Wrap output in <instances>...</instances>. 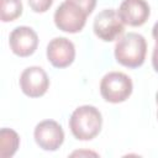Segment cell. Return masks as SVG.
Segmentation results:
<instances>
[{"label": "cell", "instance_id": "cell-8", "mask_svg": "<svg viewBox=\"0 0 158 158\" xmlns=\"http://www.w3.org/2000/svg\"><path fill=\"white\" fill-rule=\"evenodd\" d=\"M47 59L56 68L69 67L75 58L74 43L65 37H56L47 44Z\"/></svg>", "mask_w": 158, "mask_h": 158}, {"label": "cell", "instance_id": "cell-9", "mask_svg": "<svg viewBox=\"0 0 158 158\" xmlns=\"http://www.w3.org/2000/svg\"><path fill=\"white\" fill-rule=\"evenodd\" d=\"M11 51L19 57H28L35 53L38 46V36L36 31L28 26H19L14 28L9 37Z\"/></svg>", "mask_w": 158, "mask_h": 158}, {"label": "cell", "instance_id": "cell-5", "mask_svg": "<svg viewBox=\"0 0 158 158\" xmlns=\"http://www.w3.org/2000/svg\"><path fill=\"white\" fill-rule=\"evenodd\" d=\"M93 30L100 40L111 42L123 33L125 23L121 21L115 9H105L95 16Z\"/></svg>", "mask_w": 158, "mask_h": 158}, {"label": "cell", "instance_id": "cell-11", "mask_svg": "<svg viewBox=\"0 0 158 158\" xmlns=\"http://www.w3.org/2000/svg\"><path fill=\"white\" fill-rule=\"evenodd\" d=\"M20 146V136L12 128L4 127L0 131V157L10 158L12 157Z\"/></svg>", "mask_w": 158, "mask_h": 158}, {"label": "cell", "instance_id": "cell-7", "mask_svg": "<svg viewBox=\"0 0 158 158\" xmlns=\"http://www.w3.org/2000/svg\"><path fill=\"white\" fill-rule=\"evenodd\" d=\"M19 83L22 93L30 98H40L44 95L49 88V78L47 73L37 65L23 69Z\"/></svg>", "mask_w": 158, "mask_h": 158}, {"label": "cell", "instance_id": "cell-16", "mask_svg": "<svg viewBox=\"0 0 158 158\" xmlns=\"http://www.w3.org/2000/svg\"><path fill=\"white\" fill-rule=\"evenodd\" d=\"M152 36H153L156 43H158V21L154 23V26H153V28H152Z\"/></svg>", "mask_w": 158, "mask_h": 158}, {"label": "cell", "instance_id": "cell-14", "mask_svg": "<svg viewBox=\"0 0 158 158\" xmlns=\"http://www.w3.org/2000/svg\"><path fill=\"white\" fill-rule=\"evenodd\" d=\"M68 1L79 6L86 15H90L96 6V0H68Z\"/></svg>", "mask_w": 158, "mask_h": 158}, {"label": "cell", "instance_id": "cell-1", "mask_svg": "<svg viewBox=\"0 0 158 158\" xmlns=\"http://www.w3.org/2000/svg\"><path fill=\"white\" fill-rule=\"evenodd\" d=\"M102 126L101 112L93 105H81L77 107L69 118L72 135L79 141H90L95 138Z\"/></svg>", "mask_w": 158, "mask_h": 158}, {"label": "cell", "instance_id": "cell-2", "mask_svg": "<svg viewBox=\"0 0 158 158\" xmlns=\"http://www.w3.org/2000/svg\"><path fill=\"white\" fill-rule=\"evenodd\" d=\"M147 54L144 37L136 32L123 35L115 44V59L123 67L138 68L143 64Z\"/></svg>", "mask_w": 158, "mask_h": 158}, {"label": "cell", "instance_id": "cell-17", "mask_svg": "<svg viewBox=\"0 0 158 158\" xmlns=\"http://www.w3.org/2000/svg\"><path fill=\"white\" fill-rule=\"evenodd\" d=\"M156 102H157V106H158V91L156 94ZM157 117H158V110H157Z\"/></svg>", "mask_w": 158, "mask_h": 158}, {"label": "cell", "instance_id": "cell-6", "mask_svg": "<svg viewBox=\"0 0 158 158\" xmlns=\"http://www.w3.org/2000/svg\"><path fill=\"white\" fill-rule=\"evenodd\" d=\"M36 143L43 151H57L64 142V131L54 120H43L38 122L33 131Z\"/></svg>", "mask_w": 158, "mask_h": 158}, {"label": "cell", "instance_id": "cell-3", "mask_svg": "<svg viewBox=\"0 0 158 158\" xmlns=\"http://www.w3.org/2000/svg\"><path fill=\"white\" fill-rule=\"evenodd\" d=\"M132 90L133 84L131 78L122 72H109L100 81V94L105 101L111 104L126 101Z\"/></svg>", "mask_w": 158, "mask_h": 158}, {"label": "cell", "instance_id": "cell-15", "mask_svg": "<svg viewBox=\"0 0 158 158\" xmlns=\"http://www.w3.org/2000/svg\"><path fill=\"white\" fill-rule=\"evenodd\" d=\"M152 65L154 68V70L158 73V43H156L154 48H153V53H152Z\"/></svg>", "mask_w": 158, "mask_h": 158}, {"label": "cell", "instance_id": "cell-12", "mask_svg": "<svg viewBox=\"0 0 158 158\" xmlns=\"http://www.w3.org/2000/svg\"><path fill=\"white\" fill-rule=\"evenodd\" d=\"M21 0H0V17L2 22L14 21L22 15Z\"/></svg>", "mask_w": 158, "mask_h": 158}, {"label": "cell", "instance_id": "cell-10", "mask_svg": "<svg viewBox=\"0 0 158 158\" xmlns=\"http://www.w3.org/2000/svg\"><path fill=\"white\" fill-rule=\"evenodd\" d=\"M117 14L125 25L137 27L142 26L148 20L151 9L146 0H123Z\"/></svg>", "mask_w": 158, "mask_h": 158}, {"label": "cell", "instance_id": "cell-4", "mask_svg": "<svg viewBox=\"0 0 158 158\" xmlns=\"http://www.w3.org/2000/svg\"><path fill=\"white\" fill-rule=\"evenodd\" d=\"M88 15L75 4L65 0L54 11L53 20L56 26L68 33L80 32L86 23Z\"/></svg>", "mask_w": 158, "mask_h": 158}, {"label": "cell", "instance_id": "cell-13", "mask_svg": "<svg viewBox=\"0 0 158 158\" xmlns=\"http://www.w3.org/2000/svg\"><path fill=\"white\" fill-rule=\"evenodd\" d=\"M54 0H27L30 7L35 12H46L53 4Z\"/></svg>", "mask_w": 158, "mask_h": 158}]
</instances>
